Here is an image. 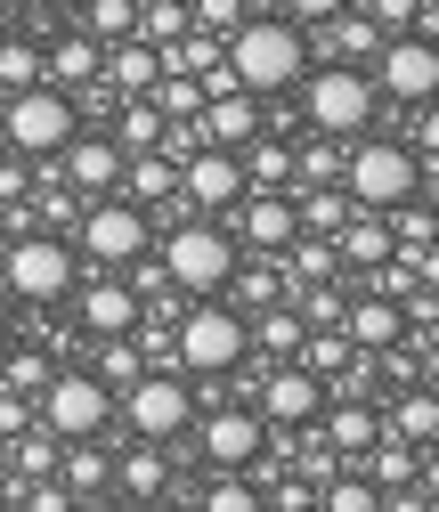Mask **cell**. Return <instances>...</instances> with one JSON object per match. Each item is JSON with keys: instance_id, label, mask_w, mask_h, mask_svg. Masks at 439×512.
<instances>
[{"instance_id": "cell-1", "label": "cell", "mask_w": 439, "mask_h": 512, "mask_svg": "<svg viewBox=\"0 0 439 512\" xmlns=\"http://www.w3.org/2000/svg\"><path fill=\"white\" fill-rule=\"evenodd\" d=\"M301 57H309V33H301L293 17H244V25L228 33V66H236V82L253 90V98L293 90V82H301Z\"/></svg>"}, {"instance_id": "cell-2", "label": "cell", "mask_w": 439, "mask_h": 512, "mask_svg": "<svg viewBox=\"0 0 439 512\" xmlns=\"http://www.w3.org/2000/svg\"><path fill=\"white\" fill-rule=\"evenodd\" d=\"M0 131H9V147H17V155L57 163V147L82 131V98H74V90H57V82L9 90V98H0Z\"/></svg>"}, {"instance_id": "cell-3", "label": "cell", "mask_w": 439, "mask_h": 512, "mask_svg": "<svg viewBox=\"0 0 439 512\" xmlns=\"http://www.w3.org/2000/svg\"><path fill=\"white\" fill-rule=\"evenodd\" d=\"M342 187H350V204L391 212V204H407L415 187H423V163H415V147H399V139H366V131H358V147L342 155Z\"/></svg>"}, {"instance_id": "cell-4", "label": "cell", "mask_w": 439, "mask_h": 512, "mask_svg": "<svg viewBox=\"0 0 439 512\" xmlns=\"http://www.w3.org/2000/svg\"><path fill=\"white\" fill-rule=\"evenodd\" d=\"M74 277H82V252L66 244V236H17L9 252H0V285H9L17 301H33V309H49V301H66L74 293Z\"/></svg>"}, {"instance_id": "cell-5", "label": "cell", "mask_w": 439, "mask_h": 512, "mask_svg": "<svg viewBox=\"0 0 439 512\" xmlns=\"http://www.w3.org/2000/svg\"><path fill=\"white\" fill-rule=\"evenodd\" d=\"M244 358H253V317H244V309L204 301V309L179 317V366L187 374H236Z\"/></svg>"}, {"instance_id": "cell-6", "label": "cell", "mask_w": 439, "mask_h": 512, "mask_svg": "<svg viewBox=\"0 0 439 512\" xmlns=\"http://www.w3.org/2000/svg\"><path fill=\"white\" fill-rule=\"evenodd\" d=\"M236 236L228 228H212V220H179L171 236H163V269H171V285L179 293H220L228 277H236Z\"/></svg>"}, {"instance_id": "cell-7", "label": "cell", "mask_w": 439, "mask_h": 512, "mask_svg": "<svg viewBox=\"0 0 439 512\" xmlns=\"http://www.w3.org/2000/svg\"><path fill=\"white\" fill-rule=\"evenodd\" d=\"M301 114H309V131L318 139H358L366 122H374V82L358 66H318L301 90Z\"/></svg>"}, {"instance_id": "cell-8", "label": "cell", "mask_w": 439, "mask_h": 512, "mask_svg": "<svg viewBox=\"0 0 439 512\" xmlns=\"http://www.w3.org/2000/svg\"><path fill=\"white\" fill-rule=\"evenodd\" d=\"M33 407H41V431H57V439H98L106 415H114V391H106L98 374L74 366V374H49V391Z\"/></svg>"}, {"instance_id": "cell-9", "label": "cell", "mask_w": 439, "mask_h": 512, "mask_svg": "<svg viewBox=\"0 0 439 512\" xmlns=\"http://www.w3.org/2000/svg\"><path fill=\"white\" fill-rule=\"evenodd\" d=\"M74 252H90L98 269H131L139 252H147V212L139 204H122V196H90V212L74 220Z\"/></svg>"}, {"instance_id": "cell-10", "label": "cell", "mask_w": 439, "mask_h": 512, "mask_svg": "<svg viewBox=\"0 0 439 512\" xmlns=\"http://www.w3.org/2000/svg\"><path fill=\"white\" fill-rule=\"evenodd\" d=\"M374 90H391V98H407V106L439 98V33H399V41H383V49H374Z\"/></svg>"}, {"instance_id": "cell-11", "label": "cell", "mask_w": 439, "mask_h": 512, "mask_svg": "<svg viewBox=\"0 0 439 512\" xmlns=\"http://www.w3.org/2000/svg\"><path fill=\"white\" fill-rule=\"evenodd\" d=\"M122 415H131L139 439H179L187 415H196V399H187V382H171V366H155V374H139L131 391H122Z\"/></svg>"}, {"instance_id": "cell-12", "label": "cell", "mask_w": 439, "mask_h": 512, "mask_svg": "<svg viewBox=\"0 0 439 512\" xmlns=\"http://www.w3.org/2000/svg\"><path fill=\"white\" fill-rule=\"evenodd\" d=\"M244 187H253V179H244V155L236 147H196V155L179 163V196L204 204V212H236Z\"/></svg>"}, {"instance_id": "cell-13", "label": "cell", "mask_w": 439, "mask_h": 512, "mask_svg": "<svg viewBox=\"0 0 439 512\" xmlns=\"http://www.w3.org/2000/svg\"><path fill=\"white\" fill-rule=\"evenodd\" d=\"M261 447H269V415H261V407H212V415H204V456H212L220 472L261 464Z\"/></svg>"}, {"instance_id": "cell-14", "label": "cell", "mask_w": 439, "mask_h": 512, "mask_svg": "<svg viewBox=\"0 0 439 512\" xmlns=\"http://www.w3.org/2000/svg\"><path fill=\"white\" fill-rule=\"evenodd\" d=\"M261 415H269V423H318V415H326V374L301 366V358H285V366L261 382Z\"/></svg>"}, {"instance_id": "cell-15", "label": "cell", "mask_w": 439, "mask_h": 512, "mask_svg": "<svg viewBox=\"0 0 439 512\" xmlns=\"http://www.w3.org/2000/svg\"><path fill=\"white\" fill-rule=\"evenodd\" d=\"M236 236L253 252H285L301 236V204L285 196V187H261V196H236Z\"/></svg>"}, {"instance_id": "cell-16", "label": "cell", "mask_w": 439, "mask_h": 512, "mask_svg": "<svg viewBox=\"0 0 439 512\" xmlns=\"http://www.w3.org/2000/svg\"><path fill=\"white\" fill-rule=\"evenodd\" d=\"M57 163H66V179L82 187V196H114V187H122V163H131V155H122V139L74 131L66 147H57Z\"/></svg>"}, {"instance_id": "cell-17", "label": "cell", "mask_w": 439, "mask_h": 512, "mask_svg": "<svg viewBox=\"0 0 439 512\" xmlns=\"http://www.w3.org/2000/svg\"><path fill=\"white\" fill-rule=\"evenodd\" d=\"M196 131H204V147H253L261 139V106H253V90H220V98H204V114H196Z\"/></svg>"}, {"instance_id": "cell-18", "label": "cell", "mask_w": 439, "mask_h": 512, "mask_svg": "<svg viewBox=\"0 0 439 512\" xmlns=\"http://www.w3.org/2000/svg\"><path fill=\"white\" fill-rule=\"evenodd\" d=\"M342 334H350L358 350H391V342H407V309H399L391 293H374V285H366V293L342 309Z\"/></svg>"}, {"instance_id": "cell-19", "label": "cell", "mask_w": 439, "mask_h": 512, "mask_svg": "<svg viewBox=\"0 0 439 512\" xmlns=\"http://www.w3.org/2000/svg\"><path fill=\"white\" fill-rule=\"evenodd\" d=\"M106 82H114V98H139V90H155V82H163V49H155V41H139V33L106 41Z\"/></svg>"}, {"instance_id": "cell-20", "label": "cell", "mask_w": 439, "mask_h": 512, "mask_svg": "<svg viewBox=\"0 0 439 512\" xmlns=\"http://www.w3.org/2000/svg\"><path fill=\"white\" fill-rule=\"evenodd\" d=\"M318 423H326V439H334V456H342V464H366V447L383 439V415H374L366 399H326Z\"/></svg>"}, {"instance_id": "cell-21", "label": "cell", "mask_w": 439, "mask_h": 512, "mask_svg": "<svg viewBox=\"0 0 439 512\" xmlns=\"http://www.w3.org/2000/svg\"><path fill=\"white\" fill-rule=\"evenodd\" d=\"M334 244H342V261H358V269H383L391 252H399L391 220H383V212H366V204H358V212H350V220L334 228Z\"/></svg>"}, {"instance_id": "cell-22", "label": "cell", "mask_w": 439, "mask_h": 512, "mask_svg": "<svg viewBox=\"0 0 439 512\" xmlns=\"http://www.w3.org/2000/svg\"><path fill=\"white\" fill-rule=\"evenodd\" d=\"M139 309H147V301H139L131 285H114V277L82 285V326H90V334H131V326H139Z\"/></svg>"}, {"instance_id": "cell-23", "label": "cell", "mask_w": 439, "mask_h": 512, "mask_svg": "<svg viewBox=\"0 0 439 512\" xmlns=\"http://www.w3.org/2000/svg\"><path fill=\"white\" fill-rule=\"evenodd\" d=\"M41 57H49V82H57V90H82V82L106 74V41H98V33H66V41L41 49Z\"/></svg>"}, {"instance_id": "cell-24", "label": "cell", "mask_w": 439, "mask_h": 512, "mask_svg": "<svg viewBox=\"0 0 439 512\" xmlns=\"http://www.w3.org/2000/svg\"><path fill=\"white\" fill-rule=\"evenodd\" d=\"M122 187H131V204H171L179 196V155H163V147L131 155L122 163Z\"/></svg>"}, {"instance_id": "cell-25", "label": "cell", "mask_w": 439, "mask_h": 512, "mask_svg": "<svg viewBox=\"0 0 439 512\" xmlns=\"http://www.w3.org/2000/svg\"><path fill=\"white\" fill-rule=\"evenodd\" d=\"M334 269H342V244H334V236H309V228H301V236L285 244V277H293V285H326Z\"/></svg>"}, {"instance_id": "cell-26", "label": "cell", "mask_w": 439, "mask_h": 512, "mask_svg": "<svg viewBox=\"0 0 439 512\" xmlns=\"http://www.w3.org/2000/svg\"><path fill=\"white\" fill-rule=\"evenodd\" d=\"M391 431H399V439H415V447H431V439H439V391H431V382H407V391H399Z\"/></svg>"}, {"instance_id": "cell-27", "label": "cell", "mask_w": 439, "mask_h": 512, "mask_svg": "<svg viewBox=\"0 0 439 512\" xmlns=\"http://www.w3.org/2000/svg\"><path fill=\"white\" fill-rule=\"evenodd\" d=\"M163 131H171V114L139 90L131 106H122V122H114V139H122V155H147V147H163Z\"/></svg>"}, {"instance_id": "cell-28", "label": "cell", "mask_w": 439, "mask_h": 512, "mask_svg": "<svg viewBox=\"0 0 439 512\" xmlns=\"http://www.w3.org/2000/svg\"><path fill=\"white\" fill-rule=\"evenodd\" d=\"M293 204H301V228H309V236H334V228L358 212L350 187H326V179H318V187H293Z\"/></svg>"}, {"instance_id": "cell-29", "label": "cell", "mask_w": 439, "mask_h": 512, "mask_svg": "<svg viewBox=\"0 0 439 512\" xmlns=\"http://www.w3.org/2000/svg\"><path fill=\"white\" fill-rule=\"evenodd\" d=\"M114 488H131V496H163V488H171V464H163V439L131 447V456L114 464Z\"/></svg>"}, {"instance_id": "cell-30", "label": "cell", "mask_w": 439, "mask_h": 512, "mask_svg": "<svg viewBox=\"0 0 439 512\" xmlns=\"http://www.w3.org/2000/svg\"><path fill=\"white\" fill-rule=\"evenodd\" d=\"M253 342H261L269 358H301V342H309V317H301V309H261Z\"/></svg>"}, {"instance_id": "cell-31", "label": "cell", "mask_w": 439, "mask_h": 512, "mask_svg": "<svg viewBox=\"0 0 439 512\" xmlns=\"http://www.w3.org/2000/svg\"><path fill=\"white\" fill-rule=\"evenodd\" d=\"M147 98H155L171 122H196V114H204V74H171V66H163V82H155Z\"/></svg>"}, {"instance_id": "cell-32", "label": "cell", "mask_w": 439, "mask_h": 512, "mask_svg": "<svg viewBox=\"0 0 439 512\" xmlns=\"http://www.w3.org/2000/svg\"><path fill=\"white\" fill-rule=\"evenodd\" d=\"M33 82H49V57H41L33 41H0V98H9V90H33Z\"/></svg>"}, {"instance_id": "cell-33", "label": "cell", "mask_w": 439, "mask_h": 512, "mask_svg": "<svg viewBox=\"0 0 439 512\" xmlns=\"http://www.w3.org/2000/svg\"><path fill=\"white\" fill-rule=\"evenodd\" d=\"M66 488H74V496H98V488H114L106 447H90V439H74V447H66Z\"/></svg>"}, {"instance_id": "cell-34", "label": "cell", "mask_w": 439, "mask_h": 512, "mask_svg": "<svg viewBox=\"0 0 439 512\" xmlns=\"http://www.w3.org/2000/svg\"><path fill=\"white\" fill-rule=\"evenodd\" d=\"M90 374L106 382V391H131V382H139L147 366H139V350L122 342V334H98V366H90Z\"/></svg>"}, {"instance_id": "cell-35", "label": "cell", "mask_w": 439, "mask_h": 512, "mask_svg": "<svg viewBox=\"0 0 439 512\" xmlns=\"http://www.w3.org/2000/svg\"><path fill=\"white\" fill-rule=\"evenodd\" d=\"M196 504H204V512H253V504H261V480H244V472H220L212 488H196Z\"/></svg>"}, {"instance_id": "cell-36", "label": "cell", "mask_w": 439, "mask_h": 512, "mask_svg": "<svg viewBox=\"0 0 439 512\" xmlns=\"http://www.w3.org/2000/svg\"><path fill=\"white\" fill-rule=\"evenodd\" d=\"M82 33H98V41L139 33V0H90V9H82Z\"/></svg>"}, {"instance_id": "cell-37", "label": "cell", "mask_w": 439, "mask_h": 512, "mask_svg": "<svg viewBox=\"0 0 439 512\" xmlns=\"http://www.w3.org/2000/svg\"><path fill=\"white\" fill-rule=\"evenodd\" d=\"M187 33V0H139V41H179Z\"/></svg>"}, {"instance_id": "cell-38", "label": "cell", "mask_w": 439, "mask_h": 512, "mask_svg": "<svg viewBox=\"0 0 439 512\" xmlns=\"http://www.w3.org/2000/svg\"><path fill=\"white\" fill-rule=\"evenodd\" d=\"M0 391H17V399H41V391H49V358H41V350H17L9 366H0Z\"/></svg>"}, {"instance_id": "cell-39", "label": "cell", "mask_w": 439, "mask_h": 512, "mask_svg": "<svg viewBox=\"0 0 439 512\" xmlns=\"http://www.w3.org/2000/svg\"><path fill=\"white\" fill-rule=\"evenodd\" d=\"M326 25H334V49H342V57H374V49H383V25H374V17H350V9H342V17H326Z\"/></svg>"}, {"instance_id": "cell-40", "label": "cell", "mask_w": 439, "mask_h": 512, "mask_svg": "<svg viewBox=\"0 0 439 512\" xmlns=\"http://www.w3.org/2000/svg\"><path fill=\"white\" fill-rule=\"evenodd\" d=\"M318 504L326 512H383V488H374V480H326Z\"/></svg>"}, {"instance_id": "cell-41", "label": "cell", "mask_w": 439, "mask_h": 512, "mask_svg": "<svg viewBox=\"0 0 439 512\" xmlns=\"http://www.w3.org/2000/svg\"><path fill=\"white\" fill-rule=\"evenodd\" d=\"M342 309H350V301L334 293V277H326V285H309V293H301V317H309V326H342Z\"/></svg>"}, {"instance_id": "cell-42", "label": "cell", "mask_w": 439, "mask_h": 512, "mask_svg": "<svg viewBox=\"0 0 439 512\" xmlns=\"http://www.w3.org/2000/svg\"><path fill=\"white\" fill-rule=\"evenodd\" d=\"M187 17H196L204 33H220V41H228V33L244 25V0H196V9H187Z\"/></svg>"}, {"instance_id": "cell-43", "label": "cell", "mask_w": 439, "mask_h": 512, "mask_svg": "<svg viewBox=\"0 0 439 512\" xmlns=\"http://www.w3.org/2000/svg\"><path fill=\"white\" fill-rule=\"evenodd\" d=\"M9 496H25L33 512H66V504H74V488H66V480H33V488H9Z\"/></svg>"}, {"instance_id": "cell-44", "label": "cell", "mask_w": 439, "mask_h": 512, "mask_svg": "<svg viewBox=\"0 0 439 512\" xmlns=\"http://www.w3.org/2000/svg\"><path fill=\"white\" fill-rule=\"evenodd\" d=\"M342 9H350V0H285V17H293L301 33H309V25H326V17H342Z\"/></svg>"}, {"instance_id": "cell-45", "label": "cell", "mask_w": 439, "mask_h": 512, "mask_svg": "<svg viewBox=\"0 0 439 512\" xmlns=\"http://www.w3.org/2000/svg\"><path fill=\"white\" fill-rule=\"evenodd\" d=\"M244 179H269V187H277V179H285V147H253V163H244Z\"/></svg>"}, {"instance_id": "cell-46", "label": "cell", "mask_w": 439, "mask_h": 512, "mask_svg": "<svg viewBox=\"0 0 439 512\" xmlns=\"http://www.w3.org/2000/svg\"><path fill=\"white\" fill-rule=\"evenodd\" d=\"M301 179H342V155H334V147H309V155H301Z\"/></svg>"}, {"instance_id": "cell-47", "label": "cell", "mask_w": 439, "mask_h": 512, "mask_svg": "<svg viewBox=\"0 0 439 512\" xmlns=\"http://www.w3.org/2000/svg\"><path fill=\"white\" fill-rule=\"evenodd\" d=\"M269 301H277V277L253 269V277H244V309H269Z\"/></svg>"}, {"instance_id": "cell-48", "label": "cell", "mask_w": 439, "mask_h": 512, "mask_svg": "<svg viewBox=\"0 0 439 512\" xmlns=\"http://www.w3.org/2000/svg\"><path fill=\"white\" fill-rule=\"evenodd\" d=\"M415 147L439 155V106H431V98H423V114H415Z\"/></svg>"}, {"instance_id": "cell-49", "label": "cell", "mask_w": 439, "mask_h": 512, "mask_svg": "<svg viewBox=\"0 0 439 512\" xmlns=\"http://www.w3.org/2000/svg\"><path fill=\"white\" fill-rule=\"evenodd\" d=\"M415 480H423V496H431V504H439V439H431V447H423V472H415Z\"/></svg>"}, {"instance_id": "cell-50", "label": "cell", "mask_w": 439, "mask_h": 512, "mask_svg": "<svg viewBox=\"0 0 439 512\" xmlns=\"http://www.w3.org/2000/svg\"><path fill=\"white\" fill-rule=\"evenodd\" d=\"M415 374H423L431 391H439V334H423V358H415Z\"/></svg>"}, {"instance_id": "cell-51", "label": "cell", "mask_w": 439, "mask_h": 512, "mask_svg": "<svg viewBox=\"0 0 439 512\" xmlns=\"http://www.w3.org/2000/svg\"><path fill=\"white\" fill-rule=\"evenodd\" d=\"M17 196H25V171H17V163H0V204H17Z\"/></svg>"}, {"instance_id": "cell-52", "label": "cell", "mask_w": 439, "mask_h": 512, "mask_svg": "<svg viewBox=\"0 0 439 512\" xmlns=\"http://www.w3.org/2000/svg\"><path fill=\"white\" fill-rule=\"evenodd\" d=\"M423 33H439V0H423Z\"/></svg>"}]
</instances>
